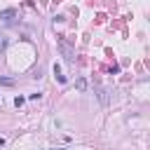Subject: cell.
I'll return each instance as SVG.
<instances>
[{"instance_id": "1", "label": "cell", "mask_w": 150, "mask_h": 150, "mask_svg": "<svg viewBox=\"0 0 150 150\" xmlns=\"http://www.w3.org/2000/svg\"><path fill=\"white\" fill-rule=\"evenodd\" d=\"M12 16H16V9H5V12H0V19H5V21H9Z\"/></svg>"}, {"instance_id": "4", "label": "cell", "mask_w": 150, "mask_h": 150, "mask_svg": "<svg viewBox=\"0 0 150 150\" xmlns=\"http://www.w3.org/2000/svg\"><path fill=\"white\" fill-rule=\"evenodd\" d=\"M2 145H5V138H0V148H2Z\"/></svg>"}, {"instance_id": "3", "label": "cell", "mask_w": 150, "mask_h": 150, "mask_svg": "<svg viewBox=\"0 0 150 150\" xmlns=\"http://www.w3.org/2000/svg\"><path fill=\"white\" fill-rule=\"evenodd\" d=\"M75 87L82 91V89H87V82H84V80H77V82H75Z\"/></svg>"}, {"instance_id": "2", "label": "cell", "mask_w": 150, "mask_h": 150, "mask_svg": "<svg viewBox=\"0 0 150 150\" xmlns=\"http://www.w3.org/2000/svg\"><path fill=\"white\" fill-rule=\"evenodd\" d=\"M54 73H56V80L59 82H66V75H61V68L59 66H54Z\"/></svg>"}]
</instances>
